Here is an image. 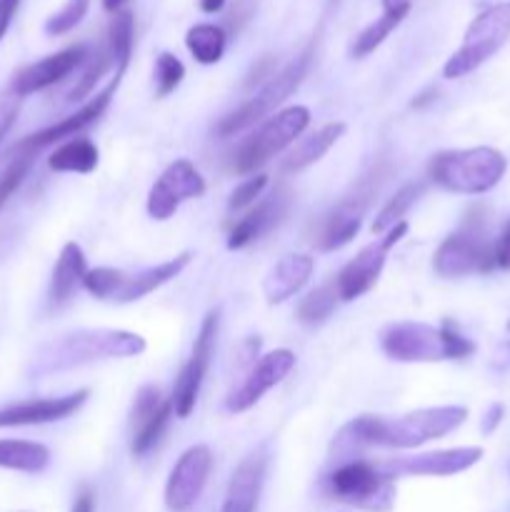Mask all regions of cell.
Masks as SVG:
<instances>
[{"label":"cell","mask_w":510,"mask_h":512,"mask_svg":"<svg viewBox=\"0 0 510 512\" xmlns=\"http://www.w3.org/2000/svg\"><path fill=\"white\" fill-rule=\"evenodd\" d=\"M330 493L335 500L368 512H390L395 503V483L383 468L348 460L330 475Z\"/></svg>","instance_id":"obj_8"},{"label":"cell","mask_w":510,"mask_h":512,"mask_svg":"<svg viewBox=\"0 0 510 512\" xmlns=\"http://www.w3.org/2000/svg\"><path fill=\"white\" fill-rule=\"evenodd\" d=\"M423 190H425L423 183L403 185V188H400L398 193H395L393 198L383 205V210H380L378 218H375V223H373V233L383 235V233H388L393 225L403 223V215L413 208V203L420 198V195H423Z\"/></svg>","instance_id":"obj_31"},{"label":"cell","mask_w":510,"mask_h":512,"mask_svg":"<svg viewBox=\"0 0 510 512\" xmlns=\"http://www.w3.org/2000/svg\"><path fill=\"white\" fill-rule=\"evenodd\" d=\"M88 390H75L60 398H38L23 400V403L0 408V428H23V425H45L58 423V420L70 418L78 413L88 400Z\"/></svg>","instance_id":"obj_19"},{"label":"cell","mask_w":510,"mask_h":512,"mask_svg":"<svg viewBox=\"0 0 510 512\" xmlns=\"http://www.w3.org/2000/svg\"><path fill=\"white\" fill-rule=\"evenodd\" d=\"M508 333H510V320H508Z\"/></svg>","instance_id":"obj_50"},{"label":"cell","mask_w":510,"mask_h":512,"mask_svg":"<svg viewBox=\"0 0 510 512\" xmlns=\"http://www.w3.org/2000/svg\"><path fill=\"white\" fill-rule=\"evenodd\" d=\"M215 338H218V313L210 310L205 315L203 325L198 330V338L193 343V353H190L188 363L180 368L178 378H175L173 385V410L178 418H188L195 410V403H198L200 388H203L205 373L210 368V360H213L215 353Z\"/></svg>","instance_id":"obj_11"},{"label":"cell","mask_w":510,"mask_h":512,"mask_svg":"<svg viewBox=\"0 0 510 512\" xmlns=\"http://www.w3.org/2000/svg\"><path fill=\"white\" fill-rule=\"evenodd\" d=\"M338 290L335 285H323L313 290L298 303V320L303 325H323L338 308Z\"/></svg>","instance_id":"obj_33"},{"label":"cell","mask_w":510,"mask_h":512,"mask_svg":"<svg viewBox=\"0 0 510 512\" xmlns=\"http://www.w3.org/2000/svg\"><path fill=\"white\" fill-rule=\"evenodd\" d=\"M313 268H315V260L303 253L285 255L283 260H278V263L273 265V270L268 273V278H265V285H263L268 305H280L285 303V300L293 298L295 293H300V290L308 285L310 275H313Z\"/></svg>","instance_id":"obj_23"},{"label":"cell","mask_w":510,"mask_h":512,"mask_svg":"<svg viewBox=\"0 0 510 512\" xmlns=\"http://www.w3.org/2000/svg\"><path fill=\"white\" fill-rule=\"evenodd\" d=\"M88 58L90 55L85 45H70V48L48 55V58L38 60V63L20 70V73L10 80V88H13L20 98H28V95L40 93V90L50 88V85L68 78L75 68L88 63Z\"/></svg>","instance_id":"obj_17"},{"label":"cell","mask_w":510,"mask_h":512,"mask_svg":"<svg viewBox=\"0 0 510 512\" xmlns=\"http://www.w3.org/2000/svg\"><path fill=\"white\" fill-rule=\"evenodd\" d=\"M18 8H20V0H0V40H3L5 33H8Z\"/></svg>","instance_id":"obj_44"},{"label":"cell","mask_w":510,"mask_h":512,"mask_svg":"<svg viewBox=\"0 0 510 512\" xmlns=\"http://www.w3.org/2000/svg\"><path fill=\"white\" fill-rule=\"evenodd\" d=\"M295 368V353L293 350H273V353L263 355L253 368L248 370V375L243 378V383L228 395L225 400V408L228 413H245V410L253 408L270 388H275L278 383H283L290 375V370Z\"/></svg>","instance_id":"obj_16"},{"label":"cell","mask_w":510,"mask_h":512,"mask_svg":"<svg viewBox=\"0 0 510 512\" xmlns=\"http://www.w3.org/2000/svg\"><path fill=\"white\" fill-rule=\"evenodd\" d=\"M225 8V0H200V10L208 15L213 13H220V10Z\"/></svg>","instance_id":"obj_47"},{"label":"cell","mask_w":510,"mask_h":512,"mask_svg":"<svg viewBox=\"0 0 510 512\" xmlns=\"http://www.w3.org/2000/svg\"><path fill=\"white\" fill-rule=\"evenodd\" d=\"M173 413H175L173 403H170V400H165L163 408H160L153 418H148V420H143L140 425H135L133 443H130L133 455L143 458V455H148L150 450L160 443V438H163V433H165V428H168Z\"/></svg>","instance_id":"obj_32"},{"label":"cell","mask_w":510,"mask_h":512,"mask_svg":"<svg viewBox=\"0 0 510 512\" xmlns=\"http://www.w3.org/2000/svg\"><path fill=\"white\" fill-rule=\"evenodd\" d=\"M148 348L143 335L128 333V330L113 328H85L75 333L60 335L58 340L40 348L33 358L30 373L50 375L63 373V370L83 368V365L100 363V360L113 358H135Z\"/></svg>","instance_id":"obj_2"},{"label":"cell","mask_w":510,"mask_h":512,"mask_svg":"<svg viewBox=\"0 0 510 512\" xmlns=\"http://www.w3.org/2000/svg\"><path fill=\"white\" fill-rule=\"evenodd\" d=\"M440 328H443V335H445V360H463L475 353L473 340L465 338L463 333H458V328H455L450 320H445Z\"/></svg>","instance_id":"obj_40"},{"label":"cell","mask_w":510,"mask_h":512,"mask_svg":"<svg viewBox=\"0 0 510 512\" xmlns=\"http://www.w3.org/2000/svg\"><path fill=\"white\" fill-rule=\"evenodd\" d=\"M310 63H313V48L308 45L298 58L290 60L283 70L273 73V78H268V83H265L248 103L240 105L235 113L225 115L218 123V135L230 138V135H238L243 133V130L253 128V125L260 123L263 118H270V115L298 90V85L303 83L305 75H308Z\"/></svg>","instance_id":"obj_5"},{"label":"cell","mask_w":510,"mask_h":512,"mask_svg":"<svg viewBox=\"0 0 510 512\" xmlns=\"http://www.w3.org/2000/svg\"><path fill=\"white\" fill-rule=\"evenodd\" d=\"M345 128H348V125H345L343 120H335V123L323 125L320 130L310 133L308 138L300 140V143L290 150L288 158H285V163H283L285 173H300V170H305V168H310L313 163H318V160L323 158V155L328 153V150L333 148L340 138H343Z\"/></svg>","instance_id":"obj_25"},{"label":"cell","mask_w":510,"mask_h":512,"mask_svg":"<svg viewBox=\"0 0 510 512\" xmlns=\"http://www.w3.org/2000/svg\"><path fill=\"white\" fill-rule=\"evenodd\" d=\"M400 5H410V0H383V8L385 10L400 8Z\"/></svg>","instance_id":"obj_49"},{"label":"cell","mask_w":510,"mask_h":512,"mask_svg":"<svg viewBox=\"0 0 510 512\" xmlns=\"http://www.w3.org/2000/svg\"><path fill=\"white\" fill-rule=\"evenodd\" d=\"M88 263H85L83 248L78 243H65L60 250V258L53 270V283H50V300L53 305H65L78 288L83 285Z\"/></svg>","instance_id":"obj_24"},{"label":"cell","mask_w":510,"mask_h":512,"mask_svg":"<svg viewBox=\"0 0 510 512\" xmlns=\"http://www.w3.org/2000/svg\"><path fill=\"white\" fill-rule=\"evenodd\" d=\"M88 8H90V0H68L58 13L50 15V18L45 20V33L48 35L70 33V30H73L75 25H80V20L88 15Z\"/></svg>","instance_id":"obj_37"},{"label":"cell","mask_w":510,"mask_h":512,"mask_svg":"<svg viewBox=\"0 0 510 512\" xmlns=\"http://www.w3.org/2000/svg\"><path fill=\"white\" fill-rule=\"evenodd\" d=\"M380 348L395 363H438L445 360V335L428 323H390L380 333Z\"/></svg>","instance_id":"obj_12"},{"label":"cell","mask_w":510,"mask_h":512,"mask_svg":"<svg viewBox=\"0 0 510 512\" xmlns=\"http://www.w3.org/2000/svg\"><path fill=\"white\" fill-rule=\"evenodd\" d=\"M100 153L95 148L93 140L88 138H73L68 143L58 145V148L50 153L48 168L55 173H80L88 175L98 168Z\"/></svg>","instance_id":"obj_27"},{"label":"cell","mask_w":510,"mask_h":512,"mask_svg":"<svg viewBox=\"0 0 510 512\" xmlns=\"http://www.w3.org/2000/svg\"><path fill=\"white\" fill-rule=\"evenodd\" d=\"M70 512H95V495L90 493L88 488L80 490V495L75 498L73 510H70Z\"/></svg>","instance_id":"obj_45"},{"label":"cell","mask_w":510,"mask_h":512,"mask_svg":"<svg viewBox=\"0 0 510 512\" xmlns=\"http://www.w3.org/2000/svg\"><path fill=\"white\" fill-rule=\"evenodd\" d=\"M405 233H408V223L403 220V223L393 225L388 233H383V240L365 245V248L340 270L333 285L343 303L360 298V295H365L375 283H378L380 273H383L385 268V260H388V253L403 240Z\"/></svg>","instance_id":"obj_10"},{"label":"cell","mask_w":510,"mask_h":512,"mask_svg":"<svg viewBox=\"0 0 510 512\" xmlns=\"http://www.w3.org/2000/svg\"><path fill=\"white\" fill-rule=\"evenodd\" d=\"M205 193V180L198 173L190 160H175L173 165L165 168V173L160 175L153 183L148 193V213L155 220H168L173 218L175 210L180 208V203L185 200L200 198Z\"/></svg>","instance_id":"obj_13"},{"label":"cell","mask_w":510,"mask_h":512,"mask_svg":"<svg viewBox=\"0 0 510 512\" xmlns=\"http://www.w3.org/2000/svg\"><path fill=\"white\" fill-rule=\"evenodd\" d=\"M495 368L498 370L510 368V343L498 345V353H495Z\"/></svg>","instance_id":"obj_46"},{"label":"cell","mask_w":510,"mask_h":512,"mask_svg":"<svg viewBox=\"0 0 510 512\" xmlns=\"http://www.w3.org/2000/svg\"><path fill=\"white\" fill-rule=\"evenodd\" d=\"M503 418H505L503 403H493L488 410H485V418H483V425H480V430H483L485 435L495 433V428L503 423Z\"/></svg>","instance_id":"obj_43"},{"label":"cell","mask_w":510,"mask_h":512,"mask_svg":"<svg viewBox=\"0 0 510 512\" xmlns=\"http://www.w3.org/2000/svg\"><path fill=\"white\" fill-rule=\"evenodd\" d=\"M20 105H23V98L10 85L5 90H0V143H3V138L13 128L15 118L20 113Z\"/></svg>","instance_id":"obj_41"},{"label":"cell","mask_w":510,"mask_h":512,"mask_svg":"<svg viewBox=\"0 0 510 512\" xmlns=\"http://www.w3.org/2000/svg\"><path fill=\"white\" fill-rule=\"evenodd\" d=\"M508 160L500 150L478 145V148L443 150L430 160V180L448 193L483 195L503 180Z\"/></svg>","instance_id":"obj_3"},{"label":"cell","mask_w":510,"mask_h":512,"mask_svg":"<svg viewBox=\"0 0 510 512\" xmlns=\"http://www.w3.org/2000/svg\"><path fill=\"white\" fill-rule=\"evenodd\" d=\"M225 43H228V35L220 25L213 23H198L185 33V45L200 65L218 63L225 53Z\"/></svg>","instance_id":"obj_28"},{"label":"cell","mask_w":510,"mask_h":512,"mask_svg":"<svg viewBox=\"0 0 510 512\" xmlns=\"http://www.w3.org/2000/svg\"><path fill=\"white\" fill-rule=\"evenodd\" d=\"M510 38V3L485 8L465 30L463 45L443 65L445 78L455 80L488 63Z\"/></svg>","instance_id":"obj_7"},{"label":"cell","mask_w":510,"mask_h":512,"mask_svg":"<svg viewBox=\"0 0 510 512\" xmlns=\"http://www.w3.org/2000/svg\"><path fill=\"white\" fill-rule=\"evenodd\" d=\"M13 155L15 158L10 160V165L5 168L3 178H0V208H3L10 198H13L15 190L23 185L25 175L30 173V168H33V163H35L33 153H13Z\"/></svg>","instance_id":"obj_36"},{"label":"cell","mask_w":510,"mask_h":512,"mask_svg":"<svg viewBox=\"0 0 510 512\" xmlns=\"http://www.w3.org/2000/svg\"><path fill=\"white\" fill-rule=\"evenodd\" d=\"M108 50L115 60V73L125 75V68L133 55V13L118 10L108 30Z\"/></svg>","instance_id":"obj_30"},{"label":"cell","mask_w":510,"mask_h":512,"mask_svg":"<svg viewBox=\"0 0 510 512\" xmlns=\"http://www.w3.org/2000/svg\"><path fill=\"white\" fill-rule=\"evenodd\" d=\"M373 183L375 180L370 178V175H365V178L360 180L358 188H355V193L348 195V198L328 215V220H325L323 225V233H320L318 238L320 250H325V253L340 250L358 235L360 225H363V210L365 205H368L370 195H373Z\"/></svg>","instance_id":"obj_20"},{"label":"cell","mask_w":510,"mask_h":512,"mask_svg":"<svg viewBox=\"0 0 510 512\" xmlns=\"http://www.w3.org/2000/svg\"><path fill=\"white\" fill-rule=\"evenodd\" d=\"M290 200H293V193H290L285 185L275 188L268 198L260 200L250 213H245V218H240L238 223L233 225L228 235V250H240L245 245H250L253 240H258L260 235L270 233L280 220L288 215Z\"/></svg>","instance_id":"obj_21"},{"label":"cell","mask_w":510,"mask_h":512,"mask_svg":"<svg viewBox=\"0 0 510 512\" xmlns=\"http://www.w3.org/2000/svg\"><path fill=\"white\" fill-rule=\"evenodd\" d=\"M125 0H103V8L108 10V13H118L120 8H123Z\"/></svg>","instance_id":"obj_48"},{"label":"cell","mask_w":510,"mask_h":512,"mask_svg":"<svg viewBox=\"0 0 510 512\" xmlns=\"http://www.w3.org/2000/svg\"><path fill=\"white\" fill-rule=\"evenodd\" d=\"M183 78L185 65L180 63V58H175L173 53H160L155 58V90H158V98L175 93Z\"/></svg>","instance_id":"obj_35"},{"label":"cell","mask_w":510,"mask_h":512,"mask_svg":"<svg viewBox=\"0 0 510 512\" xmlns=\"http://www.w3.org/2000/svg\"><path fill=\"white\" fill-rule=\"evenodd\" d=\"M88 60H90V63H88V68H85V73L80 75V80L75 83V88L68 93L70 103H78V100L93 98L95 83L103 78L105 70L115 68V60H113V55H110L108 45H105V48H100L98 55H93V58H88Z\"/></svg>","instance_id":"obj_34"},{"label":"cell","mask_w":510,"mask_h":512,"mask_svg":"<svg viewBox=\"0 0 510 512\" xmlns=\"http://www.w3.org/2000/svg\"><path fill=\"white\" fill-rule=\"evenodd\" d=\"M483 448H448L433 450V453L413 455V458H398L393 463L383 465L390 478L395 475H428V478H448V475L465 473L480 463Z\"/></svg>","instance_id":"obj_18"},{"label":"cell","mask_w":510,"mask_h":512,"mask_svg":"<svg viewBox=\"0 0 510 512\" xmlns=\"http://www.w3.org/2000/svg\"><path fill=\"white\" fill-rule=\"evenodd\" d=\"M213 470V453L208 445H193L178 458L165 485V505L173 512H185L203 495Z\"/></svg>","instance_id":"obj_14"},{"label":"cell","mask_w":510,"mask_h":512,"mask_svg":"<svg viewBox=\"0 0 510 512\" xmlns=\"http://www.w3.org/2000/svg\"><path fill=\"white\" fill-rule=\"evenodd\" d=\"M308 125L310 110L305 105H290V108H283L275 115H270L253 135H248L240 143L233 160L235 173L250 175L258 168H263L275 155L283 153L288 145H293L305 133Z\"/></svg>","instance_id":"obj_6"},{"label":"cell","mask_w":510,"mask_h":512,"mask_svg":"<svg viewBox=\"0 0 510 512\" xmlns=\"http://www.w3.org/2000/svg\"><path fill=\"white\" fill-rule=\"evenodd\" d=\"M408 13H410V5H400V8L383 10V15H380L375 23H370L368 28H365L363 33L353 40L350 55H353V58H368V55L373 53L375 48H380V45H383V40L388 38V35L393 33L400 23H403L405 15Z\"/></svg>","instance_id":"obj_29"},{"label":"cell","mask_w":510,"mask_h":512,"mask_svg":"<svg viewBox=\"0 0 510 512\" xmlns=\"http://www.w3.org/2000/svg\"><path fill=\"white\" fill-rule=\"evenodd\" d=\"M265 188H268V175H263V173L253 175V178H248V180H243V183H240L238 188L230 193V210L250 208V205H253L255 200L263 195Z\"/></svg>","instance_id":"obj_38"},{"label":"cell","mask_w":510,"mask_h":512,"mask_svg":"<svg viewBox=\"0 0 510 512\" xmlns=\"http://www.w3.org/2000/svg\"><path fill=\"white\" fill-rule=\"evenodd\" d=\"M120 80H123V75L115 73L113 80H110V83L105 85V88L100 90L98 95H93L88 103L80 105V108L75 110L73 115H68V118L58 120V123L48 125V128L38 130V133H33V135H28L25 140H20V143L15 145L13 153L38 155L40 150L48 148V145L58 143V140H65V138H73L75 133H80V130H85L88 125H93L95 120H98L100 115L105 113V108L110 105V100H113V95H115V90H118Z\"/></svg>","instance_id":"obj_15"},{"label":"cell","mask_w":510,"mask_h":512,"mask_svg":"<svg viewBox=\"0 0 510 512\" xmlns=\"http://www.w3.org/2000/svg\"><path fill=\"white\" fill-rule=\"evenodd\" d=\"M265 468H268L265 448L253 450L248 458H243V463L235 468L233 478H230L228 493H225V503L220 512H255L260 490H263Z\"/></svg>","instance_id":"obj_22"},{"label":"cell","mask_w":510,"mask_h":512,"mask_svg":"<svg viewBox=\"0 0 510 512\" xmlns=\"http://www.w3.org/2000/svg\"><path fill=\"white\" fill-rule=\"evenodd\" d=\"M163 395L155 385H143V388L135 393V403H133V425H140L143 420L153 418L160 408H163Z\"/></svg>","instance_id":"obj_39"},{"label":"cell","mask_w":510,"mask_h":512,"mask_svg":"<svg viewBox=\"0 0 510 512\" xmlns=\"http://www.w3.org/2000/svg\"><path fill=\"white\" fill-rule=\"evenodd\" d=\"M468 420V408L443 405V408H425L400 418H378V415H360L350 420L333 440V455L340 460L350 458L363 448H420L450 435Z\"/></svg>","instance_id":"obj_1"},{"label":"cell","mask_w":510,"mask_h":512,"mask_svg":"<svg viewBox=\"0 0 510 512\" xmlns=\"http://www.w3.org/2000/svg\"><path fill=\"white\" fill-rule=\"evenodd\" d=\"M433 268L440 278H463L470 273H488L495 268V243L485 238L483 223L465 220L458 233L448 235L435 250Z\"/></svg>","instance_id":"obj_9"},{"label":"cell","mask_w":510,"mask_h":512,"mask_svg":"<svg viewBox=\"0 0 510 512\" xmlns=\"http://www.w3.org/2000/svg\"><path fill=\"white\" fill-rule=\"evenodd\" d=\"M495 268L510 270V220L505 223L500 238L495 240Z\"/></svg>","instance_id":"obj_42"},{"label":"cell","mask_w":510,"mask_h":512,"mask_svg":"<svg viewBox=\"0 0 510 512\" xmlns=\"http://www.w3.org/2000/svg\"><path fill=\"white\" fill-rule=\"evenodd\" d=\"M190 258H193L190 253H180L175 255V258L165 260V263L138 270V273H123V270L115 268H95L85 273L83 288L98 300H110V303H135V300L145 298V295H150L153 290L163 288L165 283L178 278V275L190 265Z\"/></svg>","instance_id":"obj_4"},{"label":"cell","mask_w":510,"mask_h":512,"mask_svg":"<svg viewBox=\"0 0 510 512\" xmlns=\"http://www.w3.org/2000/svg\"><path fill=\"white\" fill-rule=\"evenodd\" d=\"M50 465V450L33 440H0V468L15 473H43Z\"/></svg>","instance_id":"obj_26"}]
</instances>
